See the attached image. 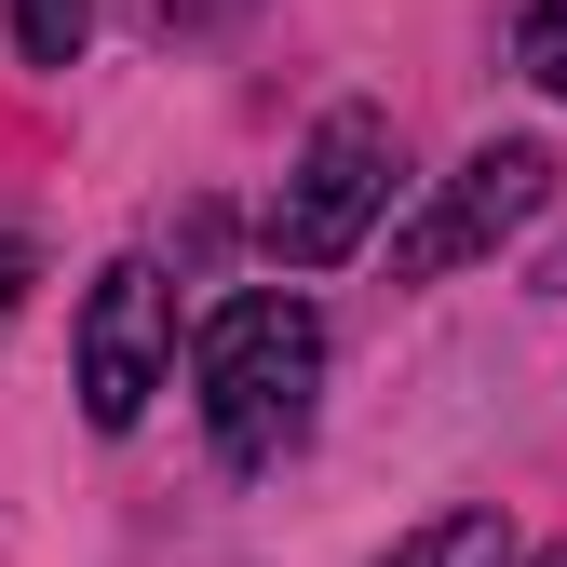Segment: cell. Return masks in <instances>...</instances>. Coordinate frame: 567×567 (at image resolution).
Returning <instances> with one entry per match:
<instances>
[{"label": "cell", "instance_id": "8992f818", "mask_svg": "<svg viewBox=\"0 0 567 567\" xmlns=\"http://www.w3.org/2000/svg\"><path fill=\"white\" fill-rule=\"evenodd\" d=\"M82 41H95V0H14V54L28 68H82Z\"/></svg>", "mask_w": 567, "mask_h": 567}, {"label": "cell", "instance_id": "7a4b0ae2", "mask_svg": "<svg viewBox=\"0 0 567 567\" xmlns=\"http://www.w3.org/2000/svg\"><path fill=\"white\" fill-rule=\"evenodd\" d=\"M392 189H405V135H392V109L338 95V109L298 135V176H284L270 217H257L270 270H338V257H365V230L392 217Z\"/></svg>", "mask_w": 567, "mask_h": 567}, {"label": "cell", "instance_id": "3957f363", "mask_svg": "<svg viewBox=\"0 0 567 567\" xmlns=\"http://www.w3.org/2000/svg\"><path fill=\"white\" fill-rule=\"evenodd\" d=\"M540 203H554V150H540V135H486V150L392 230V284H446V270H473V257H501Z\"/></svg>", "mask_w": 567, "mask_h": 567}, {"label": "cell", "instance_id": "52a82bcc", "mask_svg": "<svg viewBox=\"0 0 567 567\" xmlns=\"http://www.w3.org/2000/svg\"><path fill=\"white\" fill-rule=\"evenodd\" d=\"M527 82L567 109V0H527Z\"/></svg>", "mask_w": 567, "mask_h": 567}, {"label": "cell", "instance_id": "30bf717a", "mask_svg": "<svg viewBox=\"0 0 567 567\" xmlns=\"http://www.w3.org/2000/svg\"><path fill=\"white\" fill-rule=\"evenodd\" d=\"M540 567H567V554H540Z\"/></svg>", "mask_w": 567, "mask_h": 567}, {"label": "cell", "instance_id": "277c9868", "mask_svg": "<svg viewBox=\"0 0 567 567\" xmlns=\"http://www.w3.org/2000/svg\"><path fill=\"white\" fill-rule=\"evenodd\" d=\"M176 365V311H163V270L150 257H109L95 298H82V419L95 433H135Z\"/></svg>", "mask_w": 567, "mask_h": 567}, {"label": "cell", "instance_id": "5b68a950", "mask_svg": "<svg viewBox=\"0 0 567 567\" xmlns=\"http://www.w3.org/2000/svg\"><path fill=\"white\" fill-rule=\"evenodd\" d=\"M379 567H514V527L473 501V514H433V527H405Z\"/></svg>", "mask_w": 567, "mask_h": 567}, {"label": "cell", "instance_id": "ba28073f", "mask_svg": "<svg viewBox=\"0 0 567 567\" xmlns=\"http://www.w3.org/2000/svg\"><path fill=\"white\" fill-rule=\"evenodd\" d=\"M28 284H41V257H28L14 230H0V324H14V311H28Z\"/></svg>", "mask_w": 567, "mask_h": 567}, {"label": "cell", "instance_id": "9c48e42d", "mask_svg": "<svg viewBox=\"0 0 567 567\" xmlns=\"http://www.w3.org/2000/svg\"><path fill=\"white\" fill-rule=\"evenodd\" d=\"M527 284H540V298H567V244H540V270H527Z\"/></svg>", "mask_w": 567, "mask_h": 567}, {"label": "cell", "instance_id": "6da1fadb", "mask_svg": "<svg viewBox=\"0 0 567 567\" xmlns=\"http://www.w3.org/2000/svg\"><path fill=\"white\" fill-rule=\"evenodd\" d=\"M189 392H203V446L230 473H284L324 419V311L284 298V284L217 298L189 338Z\"/></svg>", "mask_w": 567, "mask_h": 567}]
</instances>
